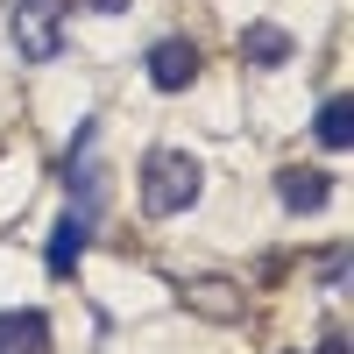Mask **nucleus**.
Instances as JSON below:
<instances>
[{
  "mask_svg": "<svg viewBox=\"0 0 354 354\" xmlns=\"http://www.w3.org/2000/svg\"><path fill=\"white\" fill-rule=\"evenodd\" d=\"M205 192V163L192 149H149L142 156V177H135V198H142V213L149 220H177V213H192Z\"/></svg>",
  "mask_w": 354,
  "mask_h": 354,
  "instance_id": "1",
  "label": "nucleus"
},
{
  "mask_svg": "<svg viewBox=\"0 0 354 354\" xmlns=\"http://www.w3.org/2000/svg\"><path fill=\"white\" fill-rule=\"evenodd\" d=\"M177 298H185V312L213 319V326L248 319V290H241V283H227V277H185V283H177Z\"/></svg>",
  "mask_w": 354,
  "mask_h": 354,
  "instance_id": "2",
  "label": "nucleus"
},
{
  "mask_svg": "<svg viewBox=\"0 0 354 354\" xmlns=\"http://www.w3.org/2000/svg\"><path fill=\"white\" fill-rule=\"evenodd\" d=\"M142 64H149V85H156V93H185V85L198 78L205 57H198V43H192V36H156Z\"/></svg>",
  "mask_w": 354,
  "mask_h": 354,
  "instance_id": "3",
  "label": "nucleus"
},
{
  "mask_svg": "<svg viewBox=\"0 0 354 354\" xmlns=\"http://www.w3.org/2000/svg\"><path fill=\"white\" fill-rule=\"evenodd\" d=\"M93 220H100V213H85V205H64V213H57V227H50V248H43L50 277H71V270H78V255L93 248Z\"/></svg>",
  "mask_w": 354,
  "mask_h": 354,
  "instance_id": "4",
  "label": "nucleus"
},
{
  "mask_svg": "<svg viewBox=\"0 0 354 354\" xmlns=\"http://www.w3.org/2000/svg\"><path fill=\"white\" fill-rule=\"evenodd\" d=\"M50 312L43 305H8L0 312V354H50Z\"/></svg>",
  "mask_w": 354,
  "mask_h": 354,
  "instance_id": "5",
  "label": "nucleus"
},
{
  "mask_svg": "<svg viewBox=\"0 0 354 354\" xmlns=\"http://www.w3.org/2000/svg\"><path fill=\"white\" fill-rule=\"evenodd\" d=\"M277 198H283V213H319L333 198V177L312 170V163H283L277 170Z\"/></svg>",
  "mask_w": 354,
  "mask_h": 354,
  "instance_id": "6",
  "label": "nucleus"
},
{
  "mask_svg": "<svg viewBox=\"0 0 354 354\" xmlns=\"http://www.w3.org/2000/svg\"><path fill=\"white\" fill-rule=\"evenodd\" d=\"M241 57H248L255 71H277V64H290V36H283L277 21H255L248 36H241Z\"/></svg>",
  "mask_w": 354,
  "mask_h": 354,
  "instance_id": "7",
  "label": "nucleus"
},
{
  "mask_svg": "<svg viewBox=\"0 0 354 354\" xmlns=\"http://www.w3.org/2000/svg\"><path fill=\"white\" fill-rule=\"evenodd\" d=\"M319 142H326V149H354V106H347V93H333L326 106H319Z\"/></svg>",
  "mask_w": 354,
  "mask_h": 354,
  "instance_id": "8",
  "label": "nucleus"
},
{
  "mask_svg": "<svg viewBox=\"0 0 354 354\" xmlns=\"http://www.w3.org/2000/svg\"><path fill=\"white\" fill-rule=\"evenodd\" d=\"M319 277H326V290H347V255L333 248V255H326V270H319Z\"/></svg>",
  "mask_w": 354,
  "mask_h": 354,
  "instance_id": "9",
  "label": "nucleus"
},
{
  "mask_svg": "<svg viewBox=\"0 0 354 354\" xmlns=\"http://www.w3.org/2000/svg\"><path fill=\"white\" fill-rule=\"evenodd\" d=\"M78 8H85V15H128L135 0H78Z\"/></svg>",
  "mask_w": 354,
  "mask_h": 354,
  "instance_id": "10",
  "label": "nucleus"
},
{
  "mask_svg": "<svg viewBox=\"0 0 354 354\" xmlns=\"http://www.w3.org/2000/svg\"><path fill=\"white\" fill-rule=\"evenodd\" d=\"M340 347H347V340H340V333H326L319 347H290V354H340Z\"/></svg>",
  "mask_w": 354,
  "mask_h": 354,
  "instance_id": "11",
  "label": "nucleus"
}]
</instances>
